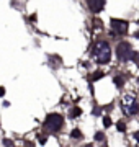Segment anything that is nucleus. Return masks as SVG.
Segmentation results:
<instances>
[{"mask_svg": "<svg viewBox=\"0 0 139 147\" xmlns=\"http://www.w3.org/2000/svg\"><path fill=\"white\" fill-rule=\"evenodd\" d=\"M93 57L98 64H107L110 62V57H111V49L108 46V42L105 41H98L93 47Z\"/></svg>", "mask_w": 139, "mask_h": 147, "instance_id": "nucleus-1", "label": "nucleus"}, {"mask_svg": "<svg viewBox=\"0 0 139 147\" xmlns=\"http://www.w3.org/2000/svg\"><path fill=\"white\" fill-rule=\"evenodd\" d=\"M121 108H123L124 115H128V116L136 115L139 111V103L136 100V96L131 93H126L123 96V100H121Z\"/></svg>", "mask_w": 139, "mask_h": 147, "instance_id": "nucleus-2", "label": "nucleus"}, {"mask_svg": "<svg viewBox=\"0 0 139 147\" xmlns=\"http://www.w3.org/2000/svg\"><path fill=\"white\" fill-rule=\"evenodd\" d=\"M116 56L121 62H128L129 59L133 57V49L128 42H119L116 47Z\"/></svg>", "mask_w": 139, "mask_h": 147, "instance_id": "nucleus-3", "label": "nucleus"}, {"mask_svg": "<svg viewBox=\"0 0 139 147\" xmlns=\"http://www.w3.org/2000/svg\"><path fill=\"white\" fill-rule=\"evenodd\" d=\"M62 123H64L62 116L53 113V115H49L48 118H46V121H44V126L48 127L49 131H59V129H61V126H62Z\"/></svg>", "mask_w": 139, "mask_h": 147, "instance_id": "nucleus-4", "label": "nucleus"}, {"mask_svg": "<svg viewBox=\"0 0 139 147\" xmlns=\"http://www.w3.org/2000/svg\"><path fill=\"white\" fill-rule=\"evenodd\" d=\"M111 28H113V31L119 33V34H124L128 31V23L123 20H111Z\"/></svg>", "mask_w": 139, "mask_h": 147, "instance_id": "nucleus-5", "label": "nucleus"}, {"mask_svg": "<svg viewBox=\"0 0 139 147\" xmlns=\"http://www.w3.org/2000/svg\"><path fill=\"white\" fill-rule=\"evenodd\" d=\"M87 2H88V7L93 13L102 11V8L105 7V0H87Z\"/></svg>", "mask_w": 139, "mask_h": 147, "instance_id": "nucleus-6", "label": "nucleus"}, {"mask_svg": "<svg viewBox=\"0 0 139 147\" xmlns=\"http://www.w3.org/2000/svg\"><path fill=\"white\" fill-rule=\"evenodd\" d=\"M95 141H98V142L105 141V134H103V132H96L95 134Z\"/></svg>", "mask_w": 139, "mask_h": 147, "instance_id": "nucleus-7", "label": "nucleus"}, {"mask_svg": "<svg viewBox=\"0 0 139 147\" xmlns=\"http://www.w3.org/2000/svg\"><path fill=\"white\" fill-rule=\"evenodd\" d=\"M80 113H82V111L79 110V108H74V110H72V113H70V116H74V118H75V116H79Z\"/></svg>", "mask_w": 139, "mask_h": 147, "instance_id": "nucleus-8", "label": "nucleus"}, {"mask_svg": "<svg viewBox=\"0 0 139 147\" xmlns=\"http://www.w3.org/2000/svg\"><path fill=\"white\" fill-rule=\"evenodd\" d=\"M115 82H116V85H119V87H121V85L124 84V79H123V77H116V79H115Z\"/></svg>", "mask_w": 139, "mask_h": 147, "instance_id": "nucleus-9", "label": "nucleus"}, {"mask_svg": "<svg viewBox=\"0 0 139 147\" xmlns=\"http://www.w3.org/2000/svg\"><path fill=\"white\" fill-rule=\"evenodd\" d=\"M102 77H103V72H95V75H93L92 80H98V79H102Z\"/></svg>", "mask_w": 139, "mask_h": 147, "instance_id": "nucleus-10", "label": "nucleus"}, {"mask_svg": "<svg viewBox=\"0 0 139 147\" xmlns=\"http://www.w3.org/2000/svg\"><path fill=\"white\" fill-rule=\"evenodd\" d=\"M82 134H80V131H79V129H74V131H72V137H80Z\"/></svg>", "mask_w": 139, "mask_h": 147, "instance_id": "nucleus-11", "label": "nucleus"}, {"mask_svg": "<svg viewBox=\"0 0 139 147\" xmlns=\"http://www.w3.org/2000/svg\"><path fill=\"white\" fill-rule=\"evenodd\" d=\"M103 124H105V126H110V124H111V119H110V118H105V119H103Z\"/></svg>", "mask_w": 139, "mask_h": 147, "instance_id": "nucleus-12", "label": "nucleus"}, {"mask_svg": "<svg viewBox=\"0 0 139 147\" xmlns=\"http://www.w3.org/2000/svg\"><path fill=\"white\" fill-rule=\"evenodd\" d=\"M118 129H119V131H124V129H126V127H124V123H118Z\"/></svg>", "mask_w": 139, "mask_h": 147, "instance_id": "nucleus-13", "label": "nucleus"}, {"mask_svg": "<svg viewBox=\"0 0 139 147\" xmlns=\"http://www.w3.org/2000/svg\"><path fill=\"white\" fill-rule=\"evenodd\" d=\"M3 95H5V88H3V87H0V96H3Z\"/></svg>", "mask_w": 139, "mask_h": 147, "instance_id": "nucleus-14", "label": "nucleus"}, {"mask_svg": "<svg viewBox=\"0 0 139 147\" xmlns=\"http://www.w3.org/2000/svg\"><path fill=\"white\" fill-rule=\"evenodd\" d=\"M134 139L139 142V131H138V132H134Z\"/></svg>", "mask_w": 139, "mask_h": 147, "instance_id": "nucleus-15", "label": "nucleus"}, {"mask_svg": "<svg viewBox=\"0 0 139 147\" xmlns=\"http://www.w3.org/2000/svg\"><path fill=\"white\" fill-rule=\"evenodd\" d=\"M136 61H138V62H139V56H138V57H136Z\"/></svg>", "mask_w": 139, "mask_h": 147, "instance_id": "nucleus-16", "label": "nucleus"}]
</instances>
